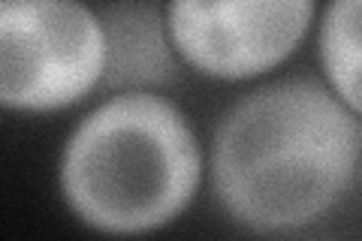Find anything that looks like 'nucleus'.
Returning a JSON list of instances; mask_svg holds the SVG:
<instances>
[{"instance_id":"nucleus-1","label":"nucleus","mask_w":362,"mask_h":241,"mask_svg":"<svg viewBox=\"0 0 362 241\" xmlns=\"http://www.w3.org/2000/svg\"><path fill=\"white\" fill-rule=\"evenodd\" d=\"M359 154L362 124L326 82H266L235 100L214 127V199L251 233L311 226L344 199Z\"/></svg>"},{"instance_id":"nucleus-2","label":"nucleus","mask_w":362,"mask_h":241,"mask_svg":"<svg viewBox=\"0 0 362 241\" xmlns=\"http://www.w3.org/2000/svg\"><path fill=\"white\" fill-rule=\"evenodd\" d=\"M202 148L187 114L151 90L94 106L66 136L58 187L78 221L106 235L154 233L190 205Z\"/></svg>"},{"instance_id":"nucleus-3","label":"nucleus","mask_w":362,"mask_h":241,"mask_svg":"<svg viewBox=\"0 0 362 241\" xmlns=\"http://www.w3.org/2000/svg\"><path fill=\"white\" fill-rule=\"evenodd\" d=\"M106 30L76 0H9L0 6V102L18 112L73 106L103 85Z\"/></svg>"},{"instance_id":"nucleus-4","label":"nucleus","mask_w":362,"mask_h":241,"mask_svg":"<svg viewBox=\"0 0 362 241\" xmlns=\"http://www.w3.org/2000/svg\"><path fill=\"white\" fill-rule=\"evenodd\" d=\"M314 13L311 0H175L166 6V21L181 61L235 82L287 61Z\"/></svg>"},{"instance_id":"nucleus-5","label":"nucleus","mask_w":362,"mask_h":241,"mask_svg":"<svg viewBox=\"0 0 362 241\" xmlns=\"http://www.w3.org/2000/svg\"><path fill=\"white\" fill-rule=\"evenodd\" d=\"M106 30L103 90H148L178 78V52L169 37L166 9L157 4H103Z\"/></svg>"},{"instance_id":"nucleus-6","label":"nucleus","mask_w":362,"mask_h":241,"mask_svg":"<svg viewBox=\"0 0 362 241\" xmlns=\"http://www.w3.org/2000/svg\"><path fill=\"white\" fill-rule=\"evenodd\" d=\"M317 54L332 94L362 118V0H332L323 9Z\"/></svg>"}]
</instances>
